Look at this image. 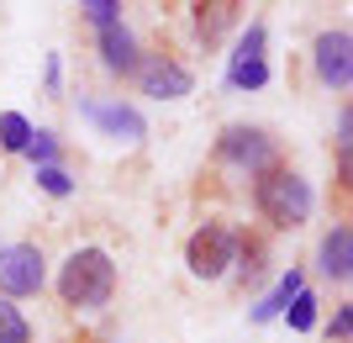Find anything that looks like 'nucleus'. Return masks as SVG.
Wrapping results in <instances>:
<instances>
[{"mask_svg": "<svg viewBox=\"0 0 353 343\" xmlns=\"http://www.w3.org/2000/svg\"><path fill=\"white\" fill-rule=\"evenodd\" d=\"M311 206H316V195H311V185L295 169H285V164H274V169H264V175L253 179V211L264 217L269 227H301L311 217Z\"/></svg>", "mask_w": 353, "mask_h": 343, "instance_id": "obj_2", "label": "nucleus"}, {"mask_svg": "<svg viewBox=\"0 0 353 343\" xmlns=\"http://www.w3.org/2000/svg\"><path fill=\"white\" fill-rule=\"evenodd\" d=\"M0 343H32V322L21 317L16 301L0 296Z\"/></svg>", "mask_w": 353, "mask_h": 343, "instance_id": "obj_17", "label": "nucleus"}, {"mask_svg": "<svg viewBox=\"0 0 353 343\" xmlns=\"http://www.w3.org/2000/svg\"><path fill=\"white\" fill-rule=\"evenodd\" d=\"M132 79H137L143 95H153V101H179V95H190V85H195V75L174 59V53H148Z\"/></svg>", "mask_w": 353, "mask_h": 343, "instance_id": "obj_7", "label": "nucleus"}, {"mask_svg": "<svg viewBox=\"0 0 353 343\" xmlns=\"http://www.w3.org/2000/svg\"><path fill=\"white\" fill-rule=\"evenodd\" d=\"M85 343H90V338H85Z\"/></svg>", "mask_w": 353, "mask_h": 343, "instance_id": "obj_23", "label": "nucleus"}, {"mask_svg": "<svg viewBox=\"0 0 353 343\" xmlns=\"http://www.w3.org/2000/svg\"><path fill=\"white\" fill-rule=\"evenodd\" d=\"M269 269V248L264 238H248V233H237V285H259Z\"/></svg>", "mask_w": 353, "mask_h": 343, "instance_id": "obj_14", "label": "nucleus"}, {"mask_svg": "<svg viewBox=\"0 0 353 343\" xmlns=\"http://www.w3.org/2000/svg\"><path fill=\"white\" fill-rule=\"evenodd\" d=\"M301 291H306V285H301V269H290V275H285V280L274 285V291H269L259 306H253V322H274L280 312H290V301L301 296Z\"/></svg>", "mask_w": 353, "mask_h": 343, "instance_id": "obj_15", "label": "nucleus"}, {"mask_svg": "<svg viewBox=\"0 0 353 343\" xmlns=\"http://www.w3.org/2000/svg\"><path fill=\"white\" fill-rule=\"evenodd\" d=\"M327 333H332V338H353V301H343V312H332Z\"/></svg>", "mask_w": 353, "mask_h": 343, "instance_id": "obj_22", "label": "nucleus"}, {"mask_svg": "<svg viewBox=\"0 0 353 343\" xmlns=\"http://www.w3.org/2000/svg\"><path fill=\"white\" fill-rule=\"evenodd\" d=\"M79 16H85L90 27H121V6L117 0H85V6H79Z\"/></svg>", "mask_w": 353, "mask_h": 343, "instance_id": "obj_18", "label": "nucleus"}, {"mask_svg": "<svg viewBox=\"0 0 353 343\" xmlns=\"http://www.w3.org/2000/svg\"><path fill=\"white\" fill-rule=\"evenodd\" d=\"M264 21H253L243 37H237V53H232V63H227V85L232 90H259V85H269V63H264Z\"/></svg>", "mask_w": 353, "mask_h": 343, "instance_id": "obj_8", "label": "nucleus"}, {"mask_svg": "<svg viewBox=\"0 0 353 343\" xmlns=\"http://www.w3.org/2000/svg\"><path fill=\"white\" fill-rule=\"evenodd\" d=\"M101 63L111 69V75H137V63H143L137 37H132L127 27H105V32H101Z\"/></svg>", "mask_w": 353, "mask_h": 343, "instance_id": "obj_11", "label": "nucleus"}, {"mask_svg": "<svg viewBox=\"0 0 353 343\" xmlns=\"http://www.w3.org/2000/svg\"><path fill=\"white\" fill-rule=\"evenodd\" d=\"M285 317H290L295 333H311V328H316V296H311V291H301V296L290 301V312H285Z\"/></svg>", "mask_w": 353, "mask_h": 343, "instance_id": "obj_19", "label": "nucleus"}, {"mask_svg": "<svg viewBox=\"0 0 353 343\" xmlns=\"http://www.w3.org/2000/svg\"><path fill=\"white\" fill-rule=\"evenodd\" d=\"M27 153H32V159H37V169H48V164H53V159H59V137H53V133H32Z\"/></svg>", "mask_w": 353, "mask_h": 343, "instance_id": "obj_20", "label": "nucleus"}, {"mask_svg": "<svg viewBox=\"0 0 353 343\" xmlns=\"http://www.w3.org/2000/svg\"><path fill=\"white\" fill-rule=\"evenodd\" d=\"M37 185H43L48 195H69V190H74V179L63 175L59 164H48V169H37Z\"/></svg>", "mask_w": 353, "mask_h": 343, "instance_id": "obj_21", "label": "nucleus"}, {"mask_svg": "<svg viewBox=\"0 0 353 343\" xmlns=\"http://www.w3.org/2000/svg\"><path fill=\"white\" fill-rule=\"evenodd\" d=\"M316 269L338 285H353V222H338L316 243Z\"/></svg>", "mask_w": 353, "mask_h": 343, "instance_id": "obj_10", "label": "nucleus"}, {"mask_svg": "<svg viewBox=\"0 0 353 343\" xmlns=\"http://www.w3.org/2000/svg\"><path fill=\"white\" fill-rule=\"evenodd\" d=\"M216 159L259 179L264 169L280 164V143H274L264 127H243V121H232V127H221V137H216Z\"/></svg>", "mask_w": 353, "mask_h": 343, "instance_id": "obj_3", "label": "nucleus"}, {"mask_svg": "<svg viewBox=\"0 0 353 343\" xmlns=\"http://www.w3.org/2000/svg\"><path fill=\"white\" fill-rule=\"evenodd\" d=\"M27 143H32V121L21 117V111H6V117H0V148L27 153Z\"/></svg>", "mask_w": 353, "mask_h": 343, "instance_id": "obj_16", "label": "nucleus"}, {"mask_svg": "<svg viewBox=\"0 0 353 343\" xmlns=\"http://www.w3.org/2000/svg\"><path fill=\"white\" fill-rule=\"evenodd\" d=\"M79 111H85L90 121H95V127H101L105 137H117V143H127V148H132V143H143V117H137L132 106H121V101H79Z\"/></svg>", "mask_w": 353, "mask_h": 343, "instance_id": "obj_9", "label": "nucleus"}, {"mask_svg": "<svg viewBox=\"0 0 353 343\" xmlns=\"http://www.w3.org/2000/svg\"><path fill=\"white\" fill-rule=\"evenodd\" d=\"M185 264H190V275H201V280H221V275L237 264V233L221 227V222L195 227L190 243H185Z\"/></svg>", "mask_w": 353, "mask_h": 343, "instance_id": "obj_4", "label": "nucleus"}, {"mask_svg": "<svg viewBox=\"0 0 353 343\" xmlns=\"http://www.w3.org/2000/svg\"><path fill=\"white\" fill-rule=\"evenodd\" d=\"M332 175H338V190L353 195V101H343V111H338V133H332Z\"/></svg>", "mask_w": 353, "mask_h": 343, "instance_id": "obj_12", "label": "nucleus"}, {"mask_svg": "<svg viewBox=\"0 0 353 343\" xmlns=\"http://www.w3.org/2000/svg\"><path fill=\"white\" fill-rule=\"evenodd\" d=\"M311 69L327 90H353V32L348 27H327L311 43Z\"/></svg>", "mask_w": 353, "mask_h": 343, "instance_id": "obj_6", "label": "nucleus"}, {"mask_svg": "<svg viewBox=\"0 0 353 343\" xmlns=\"http://www.w3.org/2000/svg\"><path fill=\"white\" fill-rule=\"evenodd\" d=\"M117 296V259L105 248H74L59 269V301L74 312H95Z\"/></svg>", "mask_w": 353, "mask_h": 343, "instance_id": "obj_1", "label": "nucleus"}, {"mask_svg": "<svg viewBox=\"0 0 353 343\" xmlns=\"http://www.w3.org/2000/svg\"><path fill=\"white\" fill-rule=\"evenodd\" d=\"M48 280V259L37 243H11L0 248V296L6 301H21V296H37Z\"/></svg>", "mask_w": 353, "mask_h": 343, "instance_id": "obj_5", "label": "nucleus"}, {"mask_svg": "<svg viewBox=\"0 0 353 343\" xmlns=\"http://www.w3.org/2000/svg\"><path fill=\"white\" fill-rule=\"evenodd\" d=\"M237 11H243V6H232V0H216V6H195V37H201L206 48H216V43H221V32L237 21Z\"/></svg>", "mask_w": 353, "mask_h": 343, "instance_id": "obj_13", "label": "nucleus"}]
</instances>
